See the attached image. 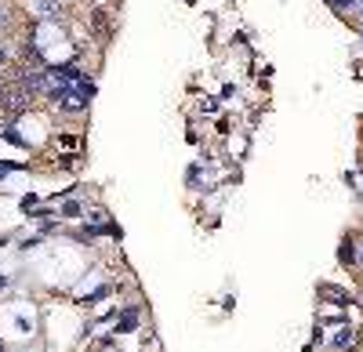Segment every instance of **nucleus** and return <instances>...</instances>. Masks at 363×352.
Listing matches in <instances>:
<instances>
[{
	"label": "nucleus",
	"mask_w": 363,
	"mask_h": 352,
	"mask_svg": "<svg viewBox=\"0 0 363 352\" xmlns=\"http://www.w3.org/2000/svg\"><path fill=\"white\" fill-rule=\"evenodd\" d=\"M0 352H4V341H0Z\"/></svg>",
	"instance_id": "6"
},
{
	"label": "nucleus",
	"mask_w": 363,
	"mask_h": 352,
	"mask_svg": "<svg viewBox=\"0 0 363 352\" xmlns=\"http://www.w3.org/2000/svg\"><path fill=\"white\" fill-rule=\"evenodd\" d=\"M8 62V55H4V47H0V66H4Z\"/></svg>",
	"instance_id": "4"
},
{
	"label": "nucleus",
	"mask_w": 363,
	"mask_h": 352,
	"mask_svg": "<svg viewBox=\"0 0 363 352\" xmlns=\"http://www.w3.org/2000/svg\"><path fill=\"white\" fill-rule=\"evenodd\" d=\"M135 319H138V316H135V312H128V316H124V324H120V327H124V331H131V327H135Z\"/></svg>",
	"instance_id": "2"
},
{
	"label": "nucleus",
	"mask_w": 363,
	"mask_h": 352,
	"mask_svg": "<svg viewBox=\"0 0 363 352\" xmlns=\"http://www.w3.org/2000/svg\"><path fill=\"white\" fill-rule=\"evenodd\" d=\"M349 4V0H330V8H345Z\"/></svg>",
	"instance_id": "3"
},
{
	"label": "nucleus",
	"mask_w": 363,
	"mask_h": 352,
	"mask_svg": "<svg viewBox=\"0 0 363 352\" xmlns=\"http://www.w3.org/2000/svg\"><path fill=\"white\" fill-rule=\"evenodd\" d=\"M349 341H352V331H342V334L335 338V345H349Z\"/></svg>",
	"instance_id": "1"
},
{
	"label": "nucleus",
	"mask_w": 363,
	"mask_h": 352,
	"mask_svg": "<svg viewBox=\"0 0 363 352\" xmlns=\"http://www.w3.org/2000/svg\"><path fill=\"white\" fill-rule=\"evenodd\" d=\"M0 287H4V276H0Z\"/></svg>",
	"instance_id": "5"
}]
</instances>
